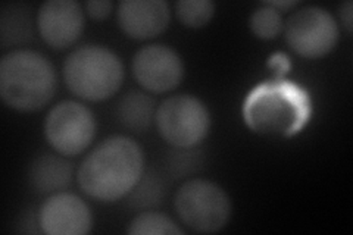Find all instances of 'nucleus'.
I'll return each mask as SVG.
<instances>
[{
    "label": "nucleus",
    "mask_w": 353,
    "mask_h": 235,
    "mask_svg": "<svg viewBox=\"0 0 353 235\" xmlns=\"http://www.w3.org/2000/svg\"><path fill=\"white\" fill-rule=\"evenodd\" d=\"M312 115V102L303 87L289 80H271L252 88L243 103L245 124L270 137H293Z\"/></svg>",
    "instance_id": "nucleus-2"
},
{
    "label": "nucleus",
    "mask_w": 353,
    "mask_h": 235,
    "mask_svg": "<svg viewBox=\"0 0 353 235\" xmlns=\"http://www.w3.org/2000/svg\"><path fill=\"white\" fill-rule=\"evenodd\" d=\"M154 115L157 105L153 97L140 90H131L121 96L115 108L119 124L132 132L148 131L154 122Z\"/></svg>",
    "instance_id": "nucleus-14"
},
{
    "label": "nucleus",
    "mask_w": 353,
    "mask_h": 235,
    "mask_svg": "<svg viewBox=\"0 0 353 235\" xmlns=\"http://www.w3.org/2000/svg\"><path fill=\"white\" fill-rule=\"evenodd\" d=\"M175 14L184 27L202 28L214 18L215 3L209 0H180L175 3Z\"/></svg>",
    "instance_id": "nucleus-18"
},
{
    "label": "nucleus",
    "mask_w": 353,
    "mask_h": 235,
    "mask_svg": "<svg viewBox=\"0 0 353 235\" xmlns=\"http://www.w3.org/2000/svg\"><path fill=\"white\" fill-rule=\"evenodd\" d=\"M34 21L27 5L8 3L3 5L0 14V31H2V46H18L31 40Z\"/></svg>",
    "instance_id": "nucleus-15"
},
{
    "label": "nucleus",
    "mask_w": 353,
    "mask_h": 235,
    "mask_svg": "<svg viewBox=\"0 0 353 235\" xmlns=\"http://www.w3.org/2000/svg\"><path fill=\"white\" fill-rule=\"evenodd\" d=\"M154 124L168 144L176 149H192L208 137L211 114L196 96L175 94L157 108Z\"/></svg>",
    "instance_id": "nucleus-6"
},
{
    "label": "nucleus",
    "mask_w": 353,
    "mask_h": 235,
    "mask_svg": "<svg viewBox=\"0 0 353 235\" xmlns=\"http://www.w3.org/2000/svg\"><path fill=\"white\" fill-rule=\"evenodd\" d=\"M162 184L158 176L145 175L143 174L141 180L134 187V190L130 193L131 203L136 207H150L161 203L162 198Z\"/></svg>",
    "instance_id": "nucleus-19"
},
{
    "label": "nucleus",
    "mask_w": 353,
    "mask_h": 235,
    "mask_svg": "<svg viewBox=\"0 0 353 235\" xmlns=\"http://www.w3.org/2000/svg\"><path fill=\"white\" fill-rule=\"evenodd\" d=\"M121 31L132 40H150L168 28L170 5L163 0H123L117 9Z\"/></svg>",
    "instance_id": "nucleus-12"
},
{
    "label": "nucleus",
    "mask_w": 353,
    "mask_h": 235,
    "mask_svg": "<svg viewBox=\"0 0 353 235\" xmlns=\"http://www.w3.org/2000/svg\"><path fill=\"white\" fill-rule=\"evenodd\" d=\"M66 156L44 153L32 161L28 171L31 188L39 194H54L65 192L72 183L74 167Z\"/></svg>",
    "instance_id": "nucleus-13"
},
{
    "label": "nucleus",
    "mask_w": 353,
    "mask_h": 235,
    "mask_svg": "<svg viewBox=\"0 0 353 235\" xmlns=\"http://www.w3.org/2000/svg\"><path fill=\"white\" fill-rule=\"evenodd\" d=\"M285 43L305 59H319L333 52L340 30L336 18L327 9L306 6L297 9L284 22Z\"/></svg>",
    "instance_id": "nucleus-7"
},
{
    "label": "nucleus",
    "mask_w": 353,
    "mask_h": 235,
    "mask_svg": "<svg viewBox=\"0 0 353 235\" xmlns=\"http://www.w3.org/2000/svg\"><path fill=\"white\" fill-rule=\"evenodd\" d=\"M249 25L253 34L261 40L277 39L284 28V19L281 12L270 5L263 3L261 8L255 9L250 15Z\"/></svg>",
    "instance_id": "nucleus-17"
},
{
    "label": "nucleus",
    "mask_w": 353,
    "mask_h": 235,
    "mask_svg": "<svg viewBox=\"0 0 353 235\" xmlns=\"http://www.w3.org/2000/svg\"><path fill=\"white\" fill-rule=\"evenodd\" d=\"M68 90L85 102H103L117 94L124 81L119 56L101 44H85L68 54L62 68Z\"/></svg>",
    "instance_id": "nucleus-4"
},
{
    "label": "nucleus",
    "mask_w": 353,
    "mask_h": 235,
    "mask_svg": "<svg viewBox=\"0 0 353 235\" xmlns=\"http://www.w3.org/2000/svg\"><path fill=\"white\" fill-rule=\"evenodd\" d=\"M114 9V3L110 0H88L84 3L85 14L94 21L106 19Z\"/></svg>",
    "instance_id": "nucleus-20"
},
{
    "label": "nucleus",
    "mask_w": 353,
    "mask_h": 235,
    "mask_svg": "<svg viewBox=\"0 0 353 235\" xmlns=\"http://www.w3.org/2000/svg\"><path fill=\"white\" fill-rule=\"evenodd\" d=\"M44 137L50 147L62 156H77L88 149L96 137V116L85 105L62 100L44 119Z\"/></svg>",
    "instance_id": "nucleus-8"
},
{
    "label": "nucleus",
    "mask_w": 353,
    "mask_h": 235,
    "mask_svg": "<svg viewBox=\"0 0 353 235\" xmlns=\"http://www.w3.org/2000/svg\"><path fill=\"white\" fill-rule=\"evenodd\" d=\"M145 174V153L127 136H110L88 153L77 171L83 193L103 203L128 196Z\"/></svg>",
    "instance_id": "nucleus-1"
},
{
    "label": "nucleus",
    "mask_w": 353,
    "mask_h": 235,
    "mask_svg": "<svg viewBox=\"0 0 353 235\" xmlns=\"http://www.w3.org/2000/svg\"><path fill=\"white\" fill-rule=\"evenodd\" d=\"M134 80L149 93L175 90L184 78V63L179 52L167 44H148L137 50L131 62Z\"/></svg>",
    "instance_id": "nucleus-9"
},
{
    "label": "nucleus",
    "mask_w": 353,
    "mask_h": 235,
    "mask_svg": "<svg viewBox=\"0 0 353 235\" xmlns=\"http://www.w3.org/2000/svg\"><path fill=\"white\" fill-rule=\"evenodd\" d=\"M131 235H183L184 231L168 215L159 212H143L130 222Z\"/></svg>",
    "instance_id": "nucleus-16"
},
{
    "label": "nucleus",
    "mask_w": 353,
    "mask_h": 235,
    "mask_svg": "<svg viewBox=\"0 0 353 235\" xmlns=\"http://www.w3.org/2000/svg\"><path fill=\"white\" fill-rule=\"evenodd\" d=\"M174 205L184 225L201 234L225 228L233 210L225 190L203 178L185 181L176 192Z\"/></svg>",
    "instance_id": "nucleus-5"
},
{
    "label": "nucleus",
    "mask_w": 353,
    "mask_h": 235,
    "mask_svg": "<svg viewBox=\"0 0 353 235\" xmlns=\"http://www.w3.org/2000/svg\"><path fill=\"white\" fill-rule=\"evenodd\" d=\"M36 25L48 46L57 50L68 49L83 36L84 9L75 0H48L37 10Z\"/></svg>",
    "instance_id": "nucleus-10"
},
{
    "label": "nucleus",
    "mask_w": 353,
    "mask_h": 235,
    "mask_svg": "<svg viewBox=\"0 0 353 235\" xmlns=\"http://www.w3.org/2000/svg\"><path fill=\"white\" fill-rule=\"evenodd\" d=\"M58 88L57 71L40 52L15 49L0 61V97L22 114L46 108Z\"/></svg>",
    "instance_id": "nucleus-3"
},
{
    "label": "nucleus",
    "mask_w": 353,
    "mask_h": 235,
    "mask_svg": "<svg viewBox=\"0 0 353 235\" xmlns=\"http://www.w3.org/2000/svg\"><path fill=\"white\" fill-rule=\"evenodd\" d=\"M267 5H270L271 8L277 9L279 12H281V10H287L290 8L297 6V2H294V0H292V2H267Z\"/></svg>",
    "instance_id": "nucleus-22"
},
{
    "label": "nucleus",
    "mask_w": 353,
    "mask_h": 235,
    "mask_svg": "<svg viewBox=\"0 0 353 235\" xmlns=\"http://www.w3.org/2000/svg\"><path fill=\"white\" fill-rule=\"evenodd\" d=\"M339 18L341 21V25L345 27L346 32L350 36L352 34V30H353V3L350 2V0H347V2L341 3L339 6Z\"/></svg>",
    "instance_id": "nucleus-21"
},
{
    "label": "nucleus",
    "mask_w": 353,
    "mask_h": 235,
    "mask_svg": "<svg viewBox=\"0 0 353 235\" xmlns=\"http://www.w3.org/2000/svg\"><path fill=\"white\" fill-rule=\"evenodd\" d=\"M37 222L48 235H85L93 228V215L81 197L59 192L43 201Z\"/></svg>",
    "instance_id": "nucleus-11"
}]
</instances>
